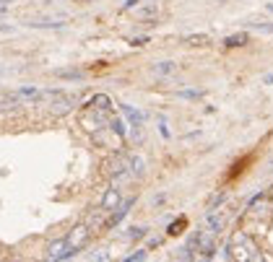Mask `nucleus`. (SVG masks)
<instances>
[{
  "label": "nucleus",
  "mask_w": 273,
  "mask_h": 262,
  "mask_svg": "<svg viewBox=\"0 0 273 262\" xmlns=\"http://www.w3.org/2000/svg\"><path fill=\"white\" fill-rule=\"evenodd\" d=\"M229 255H232L234 260H263L258 244L253 242V236H250L247 231H237V234L232 236V242H229Z\"/></svg>",
  "instance_id": "f257e3e1"
},
{
  "label": "nucleus",
  "mask_w": 273,
  "mask_h": 262,
  "mask_svg": "<svg viewBox=\"0 0 273 262\" xmlns=\"http://www.w3.org/2000/svg\"><path fill=\"white\" fill-rule=\"evenodd\" d=\"M91 234H94V231H91V229H89V223L84 221V223H78L76 229H73L71 234H68V242H71L76 249H81V247L89 242V236H91Z\"/></svg>",
  "instance_id": "f03ea898"
},
{
  "label": "nucleus",
  "mask_w": 273,
  "mask_h": 262,
  "mask_svg": "<svg viewBox=\"0 0 273 262\" xmlns=\"http://www.w3.org/2000/svg\"><path fill=\"white\" fill-rule=\"evenodd\" d=\"M120 202H122V195H120V190H117V187H112V190H107V192H104V197H101V208L112 213V210H115Z\"/></svg>",
  "instance_id": "7ed1b4c3"
},
{
  "label": "nucleus",
  "mask_w": 273,
  "mask_h": 262,
  "mask_svg": "<svg viewBox=\"0 0 273 262\" xmlns=\"http://www.w3.org/2000/svg\"><path fill=\"white\" fill-rule=\"evenodd\" d=\"M247 42H250V34L247 31H237V34H229V37L224 39V47L234 50V47H245Z\"/></svg>",
  "instance_id": "20e7f679"
},
{
  "label": "nucleus",
  "mask_w": 273,
  "mask_h": 262,
  "mask_svg": "<svg viewBox=\"0 0 273 262\" xmlns=\"http://www.w3.org/2000/svg\"><path fill=\"white\" fill-rule=\"evenodd\" d=\"M89 109H99V112H112V99L104 96V94H96V96H91L89 99Z\"/></svg>",
  "instance_id": "39448f33"
},
{
  "label": "nucleus",
  "mask_w": 273,
  "mask_h": 262,
  "mask_svg": "<svg viewBox=\"0 0 273 262\" xmlns=\"http://www.w3.org/2000/svg\"><path fill=\"white\" fill-rule=\"evenodd\" d=\"M182 42H185L187 47H208L213 39H211V34H187Z\"/></svg>",
  "instance_id": "423d86ee"
},
{
  "label": "nucleus",
  "mask_w": 273,
  "mask_h": 262,
  "mask_svg": "<svg viewBox=\"0 0 273 262\" xmlns=\"http://www.w3.org/2000/svg\"><path fill=\"white\" fill-rule=\"evenodd\" d=\"M177 70V65L172 63V60H167V63H156L154 67H151V73L154 75H169V73H175Z\"/></svg>",
  "instance_id": "0eeeda50"
},
{
  "label": "nucleus",
  "mask_w": 273,
  "mask_h": 262,
  "mask_svg": "<svg viewBox=\"0 0 273 262\" xmlns=\"http://www.w3.org/2000/svg\"><path fill=\"white\" fill-rule=\"evenodd\" d=\"M130 172H135V177H143L146 174V161L141 156H130Z\"/></svg>",
  "instance_id": "6e6552de"
},
{
  "label": "nucleus",
  "mask_w": 273,
  "mask_h": 262,
  "mask_svg": "<svg viewBox=\"0 0 273 262\" xmlns=\"http://www.w3.org/2000/svg\"><path fill=\"white\" fill-rule=\"evenodd\" d=\"M122 112H125V115H128V117H130V122H133V128H138V125L143 122V115H141L138 109H133V107H122Z\"/></svg>",
  "instance_id": "1a4fd4ad"
},
{
  "label": "nucleus",
  "mask_w": 273,
  "mask_h": 262,
  "mask_svg": "<svg viewBox=\"0 0 273 262\" xmlns=\"http://www.w3.org/2000/svg\"><path fill=\"white\" fill-rule=\"evenodd\" d=\"M146 257H149V249H135L133 255L125 257V262H141V260H146Z\"/></svg>",
  "instance_id": "9d476101"
},
{
  "label": "nucleus",
  "mask_w": 273,
  "mask_h": 262,
  "mask_svg": "<svg viewBox=\"0 0 273 262\" xmlns=\"http://www.w3.org/2000/svg\"><path fill=\"white\" fill-rule=\"evenodd\" d=\"M182 226H185V218H180L177 223H172V226H169V229H167V234H169V236H177Z\"/></svg>",
  "instance_id": "9b49d317"
},
{
  "label": "nucleus",
  "mask_w": 273,
  "mask_h": 262,
  "mask_svg": "<svg viewBox=\"0 0 273 262\" xmlns=\"http://www.w3.org/2000/svg\"><path fill=\"white\" fill-rule=\"evenodd\" d=\"M177 96H180V99H200L203 91H180Z\"/></svg>",
  "instance_id": "f8f14e48"
},
{
  "label": "nucleus",
  "mask_w": 273,
  "mask_h": 262,
  "mask_svg": "<svg viewBox=\"0 0 273 262\" xmlns=\"http://www.w3.org/2000/svg\"><path fill=\"white\" fill-rule=\"evenodd\" d=\"M91 260H109V255L104 252V249H99V252H94V255H91Z\"/></svg>",
  "instance_id": "ddd939ff"
},
{
  "label": "nucleus",
  "mask_w": 273,
  "mask_h": 262,
  "mask_svg": "<svg viewBox=\"0 0 273 262\" xmlns=\"http://www.w3.org/2000/svg\"><path fill=\"white\" fill-rule=\"evenodd\" d=\"M146 42H149V37H135V39H133V47H143Z\"/></svg>",
  "instance_id": "4468645a"
},
{
  "label": "nucleus",
  "mask_w": 273,
  "mask_h": 262,
  "mask_svg": "<svg viewBox=\"0 0 273 262\" xmlns=\"http://www.w3.org/2000/svg\"><path fill=\"white\" fill-rule=\"evenodd\" d=\"M135 5H138V0H125V3H122V10H130V8H135Z\"/></svg>",
  "instance_id": "2eb2a0df"
},
{
  "label": "nucleus",
  "mask_w": 273,
  "mask_h": 262,
  "mask_svg": "<svg viewBox=\"0 0 273 262\" xmlns=\"http://www.w3.org/2000/svg\"><path fill=\"white\" fill-rule=\"evenodd\" d=\"M266 83H273V73H271V75H266Z\"/></svg>",
  "instance_id": "dca6fc26"
},
{
  "label": "nucleus",
  "mask_w": 273,
  "mask_h": 262,
  "mask_svg": "<svg viewBox=\"0 0 273 262\" xmlns=\"http://www.w3.org/2000/svg\"><path fill=\"white\" fill-rule=\"evenodd\" d=\"M268 197H271V200H273V187H271V190H268Z\"/></svg>",
  "instance_id": "f3484780"
},
{
  "label": "nucleus",
  "mask_w": 273,
  "mask_h": 262,
  "mask_svg": "<svg viewBox=\"0 0 273 262\" xmlns=\"http://www.w3.org/2000/svg\"><path fill=\"white\" fill-rule=\"evenodd\" d=\"M268 10H271V13H273V3H271V5H268Z\"/></svg>",
  "instance_id": "a211bd4d"
}]
</instances>
